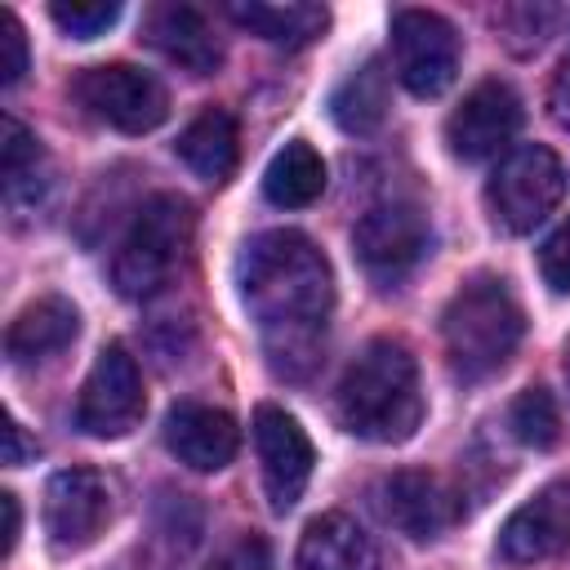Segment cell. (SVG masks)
I'll use <instances>...</instances> for the list:
<instances>
[{
    "label": "cell",
    "mask_w": 570,
    "mask_h": 570,
    "mask_svg": "<svg viewBox=\"0 0 570 570\" xmlns=\"http://www.w3.org/2000/svg\"><path fill=\"white\" fill-rule=\"evenodd\" d=\"M49 18L67 31V36H76V40H94V36H102L116 18H120V4L116 0H58V4H49Z\"/></svg>",
    "instance_id": "cell-25"
},
{
    "label": "cell",
    "mask_w": 570,
    "mask_h": 570,
    "mask_svg": "<svg viewBox=\"0 0 570 570\" xmlns=\"http://www.w3.org/2000/svg\"><path fill=\"white\" fill-rule=\"evenodd\" d=\"M334 410H338V423L361 441H379V445L410 441L423 419L414 352L401 338L365 343L361 356L338 379Z\"/></svg>",
    "instance_id": "cell-2"
},
{
    "label": "cell",
    "mask_w": 570,
    "mask_h": 570,
    "mask_svg": "<svg viewBox=\"0 0 570 570\" xmlns=\"http://www.w3.org/2000/svg\"><path fill=\"white\" fill-rule=\"evenodd\" d=\"M147 45L160 49L174 67L191 71V76H209L223 62V45L209 27V18L196 4H156L142 18Z\"/></svg>",
    "instance_id": "cell-16"
},
{
    "label": "cell",
    "mask_w": 570,
    "mask_h": 570,
    "mask_svg": "<svg viewBox=\"0 0 570 570\" xmlns=\"http://www.w3.org/2000/svg\"><path fill=\"white\" fill-rule=\"evenodd\" d=\"M392 67L414 98H436L459 76V31L432 9L392 13Z\"/></svg>",
    "instance_id": "cell-7"
},
{
    "label": "cell",
    "mask_w": 570,
    "mask_h": 570,
    "mask_svg": "<svg viewBox=\"0 0 570 570\" xmlns=\"http://www.w3.org/2000/svg\"><path fill=\"white\" fill-rule=\"evenodd\" d=\"M263 191H267V200L281 205V209H303V205H312V200L325 191V160H321V151H316L312 142H303V138L285 142V147L272 156L267 174H263Z\"/></svg>",
    "instance_id": "cell-21"
},
{
    "label": "cell",
    "mask_w": 570,
    "mask_h": 570,
    "mask_svg": "<svg viewBox=\"0 0 570 570\" xmlns=\"http://www.w3.org/2000/svg\"><path fill=\"white\" fill-rule=\"evenodd\" d=\"M76 102L98 116L102 125L120 134H147L169 116V94L165 85L129 62H107V67H85L71 85Z\"/></svg>",
    "instance_id": "cell-6"
},
{
    "label": "cell",
    "mask_w": 570,
    "mask_h": 570,
    "mask_svg": "<svg viewBox=\"0 0 570 570\" xmlns=\"http://www.w3.org/2000/svg\"><path fill=\"white\" fill-rule=\"evenodd\" d=\"M142 410H147V396H142L138 361L125 352V343H107L94 356V370L85 374V387L76 401L80 432L98 441H116L138 428Z\"/></svg>",
    "instance_id": "cell-9"
},
{
    "label": "cell",
    "mask_w": 570,
    "mask_h": 570,
    "mask_svg": "<svg viewBox=\"0 0 570 570\" xmlns=\"http://www.w3.org/2000/svg\"><path fill=\"white\" fill-rule=\"evenodd\" d=\"M432 245V227H428V214L419 205H405V200H392V205H374L356 218L352 227V249L365 267L370 281L379 285H396L405 281L423 254Z\"/></svg>",
    "instance_id": "cell-8"
},
{
    "label": "cell",
    "mask_w": 570,
    "mask_h": 570,
    "mask_svg": "<svg viewBox=\"0 0 570 570\" xmlns=\"http://www.w3.org/2000/svg\"><path fill=\"white\" fill-rule=\"evenodd\" d=\"M566 552H570V476L543 485L499 530V557L512 566H530Z\"/></svg>",
    "instance_id": "cell-13"
},
{
    "label": "cell",
    "mask_w": 570,
    "mask_h": 570,
    "mask_svg": "<svg viewBox=\"0 0 570 570\" xmlns=\"http://www.w3.org/2000/svg\"><path fill=\"white\" fill-rule=\"evenodd\" d=\"M254 450H258V463H263L267 508L289 512L303 499L307 481H312V463H316L312 436L281 405H258L254 410Z\"/></svg>",
    "instance_id": "cell-10"
},
{
    "label": "cell",
    "mask_w": 570,
    "mask_h": 570,
    "mask_svg": "<svg viewBox=\"0 0 570 570\" xmlns=\"http://www.w3.org/2000/svg\"><path fill=\"white\" fill-rule=\"evenodd\" d=\"M191 227H196V214L183 196L160 191V196L142 200V209L134 214V223L116 249V263H111L116 289L125 298H147L160 285H169V276L178 272V263L191 245Z\"/></svg>",
    "instance_id": "cell-4"
},
{
    "label": "cell",
    "mask_w": 570,
    "mask_h": 570,
    "mask_svg": "<svg viewBox=\"0 0 570 570\" xmlns=\"http://www.w3.org/2000/svg\"><path fill=\"white\" fill-rule=\"evenodd\" d=\"M111 521V485L94 468H62L45 485V534L53 552L89 548Z\"/></svg>",
    "instance_id": "cell-11"
},
{
    "label": "cell",
    "mask_w": 570,
    "mask_h": 570,
    "mask_svg": "<svg viewBox=\"0 0 570 570\" xmlns=\"http://www.w3.org/2000/svg\"><path fill=\"white\" fill-rule=\"evenodd\" d=\"M539 272H543V281H548L557 294H570V218L543 240V249H539Z\"/></svg>",
    "instance_id": "cell-27"
},
{
    "label": "cell",
    "mask_w": 570,
    "mask_h": 570,
    "mask_svg": "<svg viewBox=\"0 0 570 570\" xmlns=\"http://www.w3.org/2000/svg\"><path fill=\"white\" fill-rule=\"evenodd\" d=\"M521 334H525V312L512 298L508 281H499V276L468 281L441 312L445 356H450L454 379H463V383H481V379L499 374L512 361Z\"/></svg>",
    "instance_id": "cell-3"
},
{
    "label": "cell",
    "mask_w": 570,
    "mask_h": 570,
    "mask_svg": "<svg viewBox=\"0 0 570 570\" xmlns=\"http://www.w3.org/2000/svg\"><path fill=\"white\" fill-rule=\"evenodd\" d=\"M0 174H4V205L13 214H22V209H31L40 200V191H45V151L27 134V125H18L13 116H4Z\"/></svg>",
    "instance_id": "cell-23"
},
{
    "label": "cell",
    "mask_w": 570,
    "mask_h": 570,
    "mask_svg": "<svg viewBox=\"0 0 570 570\" xmlns=\"http://www.w3.org/2000/svg\"><path fill=\"white\" fill-rule=\"evenodd\" d=\"M76 334H80V312L67 298L45 294V298L27 303L9 321V330H4V356L13 365H40V361L58 356Z\"/></svg>",
    "instance_id": "cell-17"
},
{
    "label": "cell",
    "mask_w": 570,
    "mask_h": 570,
    "mask_svg": "<svg viewBox=\"0 0 570 570\" xmlns=\"http://www.w3.org/2000/svg\"><path fill=\"white\" fill-rule=\"evenodd\" d=\"M227 18H232L236 27H245L249 36H258V40H267V45H281V49L312 45V40L330 27V9H325V4H303V0H289V4L232 0V4H227Z\"/></svg>",
    "instance_id": "cell-19"
},
{
    "label": "cell",
    "mask_w": 570,
    "mask_h": 570,
    "mask_svg": "<svg viewBox=\"0 0 570 570\" xmlns=\"http://www.w3.org/2000/svg\"><path fill=\"white\" fill-rule=\"evenodd\" d=\"M214 570H272V548H267V539H258V534H240V539L214 561Z\"/></svg>",
    "instance_id": "cell-28"
},
{
    "label": "cell",
    "mask_w": 570,
    "mask_h": 570,
    "mask_svg": "<svg viewBox=\"0 0 570 570\" xmlns=\"http://www.w3.org/2000/svg\"><path fill=\"white\" fill-rule=\"evenodd\" d=\"M165 445L191 472H218L236 459L240 428L227 410H214V405H200V401H178L165 414Z\"/></svg>",
    "instance_id": "cell-15"
},
{
    "label": "cell",
    "mask_w": 570,
    "mask_h": 570,
    "mask_svg": "<svg viewBox=\"0 0 570 570\" xmlns=\"http://www.w3.org/2000/svg\"><path fill=\"white\" fill-rule=\"evenodd\" d=\"M566 379H570V347H566Z\"/></svg>",
    "instance_id": "cell-32"
},
{
    "label": "cell",
    "mask_w": 570,
    "mask_h": 570,
    "mask_svg": "<svg viewBox=\"0 0 570 570\" xmlns=\"http://www.w3.org/2000/svg\"><path fill=\"white\" fill-rule=\"evenodd\" d=\"M236 142H240V138H236V120H232L227 111L209 107V111H200V116L178 134L174 151L183 156V165H187L196 178L223 183V178L236 169V151H240Z\"/></svg>",
    "instance_id": "cell-20"
},
{
    "label": "cell",
    "mask_w": 570,
    "mask_h": 570,
    "mask_svg": "<svg viewBox=\"0 0 570 570\" xmlns=\"http://www.w3.org/2000/svg\"><path fill=\"white\" fill-rule=\"evenodd\" d=\"M294 570H383L374 539L343 512H325L307 521L298 539Z\"/></svg>",
    "instance_id": "cell-18"
},
{
    "label": "cell",
    "mask_w": 570,
    "mask_h": 570,
    "mask_svg": "<svg viewBox=\"0 0 570 570\" xmlns=\"http://www.w3.org/2000/svg\"><path fill=\"white\" fill-rule=\"evenodd\" d=\"M566 196V165L557 160L552 147L543 142H525V147H512L490 183H485V205H490V218L512 232V236H525L534 232Z\"/></svg>",
    "instance_id": "cell-5"
},
{
    "label": "cell",
    "mask_w": 570,
    "mask_h": 570,
    "mask_svg": "<svg viewBox=\"0 0 570 570\" xmlns=\"http://www.w3.org/2000/svg\"><path fill=\"white\" fill-rule=\"evenodd\" d=\"M4 441H9V450H4V463H9V468H18L27 454H36V445H27V436H22V423H18V419H9V423H4Z\"/></svg>",
    "instance_id": "cell-31"
},
{
    "label": "cell",
    "mask_w": 570,
    "mask_h": 570,
    "mask_svg": "<svg viewBox=\"0 0 570 570\" xmlns=\"http://www.w3.org/2000/svg\"><path fill=\"white\" fill-rule=\"evenodd\" d=\"M236 285L267 365L281 379H307L321 365L334 312V276L325 254L303 232H258L236 258Z\"/></svg>",
    "instance_id": "cell-1"
},
{
    "label": "cell",
    "mask_w": 570,
    "mask_h": 570,
    "mask_svg": "<svg viewBox=\"0 0 570 570\" xmlns=\"http://www.w3.org/2000/svg\"><path fill=\"white\" fill-rule=\"evenodd\" d=\"M521 129V98L503 80H481L445 120V142L459 160L499 156Z\"/></svg>",
    "instance_id": "cell-12"
},
{
    "label": "cell",
    "mask_w": 570,
    "mask_h": 570,
    "mask_svg": "<svg viewBox=\"0 0 570 570\" xmlns=\"http://www.w3.org/2000/svg\"><path fill=\"white\" fill-rule=\"evenodd\" d=\"M330 116L343 134H374L387 120V71L379 58L356 67L330 98Z\"/></svg>",
    "instance_id": "cell-22"
},
{
    "label": "cell",
    "mask_w": 570,
    "mask_h": 570,
    "mask_svg": "<svg viewBox=\"0 0 570 570\" xmlns=\"http://www.w3.org/2000/svg\"><path fill=\"white\" fill-rule=\"evenodd\" d=\"M508 428L521 445L530 450H552L561 441V414H557V401L548 387H525L512 410H508Z\"/></svg>",
    "instance_id": "cell-24"
},
{
    "label": "cell",
    "mask_w": 570,
    "mask_h": 570,
    "mask_svg": "<svg viewBox=\"0 0 570 570\" xmlns=\"http://www.w3.org/2000/svg\"><path fill=\"white\" fill-rule=\"evenodd\" d=\"M27 71V31L13 9L0 13V85H18Z\"/></svg>",
    "instance_id": "cell-26"
},
{
    "label": "cell",
    "mask_w": 570,
    "mask_h": 570,
    "mask_svg": "<svg viewBox=\"0 0 570 570\" xmlns=\"http://www.w3.org/2000/svg\"><path fill=\"white\" fill-rule=\"evenodd\" d=\"M0 512H4V543H0V552L9 557L13 552V543H18V530H22V512H18V494H0Z\"/></svg>",
    "instance_id": "cell-30"
},
{
    "label": "cell",
    "mask_w": 570,
    "mask_h": 570,
    "mask_svg": "<svg viewBox=\"0 0 570 570\" xmlns=\"http://www.w3.org/2000/svg\"><path fill=\"white\" fill-rule=\"evenodd\" d=\"M548 107H552V120L561 129H570V58L557 67L552 76V89H548Z\"/></svg>",
    "instance_id": "cell-29"
},
{
    "label": "cell",
    "mask_w": 570,
    "mask_h": 570,
    "mask_svg": "<svg viewBox=\"0 0 570 570\" xmlns=\"http://www.w3.org/2000/svg\"><path fill=\"white\" fill-rule=\"evenodd\" d=\"M379 508L383 517L410 534V539H436L459 521V499L450 494V485L432 472L419 468H401L379 485Z\"/></svg>",
    "instance_id": "cell-14"
}]
</instances>
